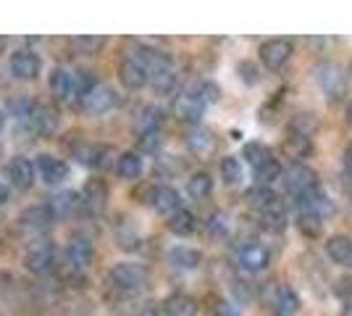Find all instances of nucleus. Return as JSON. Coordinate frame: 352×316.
<instances>
[{
	"mask_svg": "<svg viewBox=\"0 0 352 316\" xmlns=\"http://www.w3.org/2000/svg\"><path fill=\"white\" fill-rule=\"evenodd\" d=\"M147 274L145 269L140 266V264H116L113 269H111V282L116 290H124V293H137L140 287L145 285Z\"/></svg>",
	"mask_w": 352,
	"mask_h": 316,
	"instance_id": "obj_1",
	"label": "nucleus"
},
{
	"mask_svg": "<svg viewBox=\"0 0 352 316\" xmlns=\"http://www.w3.org/2000/svg\"><path fill=\"white\" fill-rule=\"evenodd\" d=\"M271 264V253L268 248L258 245V242H248L236 251V266L248 274H258V271H265Z\"/></svg>",
	"mask_w": 352,
	"mask_h": 316,
	"instance_id": "obj_2",
	"label": "nucleus"
},
{
	"mask_svg": "<svg viewBox=\"0 0 352 316\" xmlns=\"http://www.w3.org/2000/svg\"><path fill=\"white\" fill-rule=\"evenodd\" d=\"M284 185L292 196H302V193L318 187V174L308 164H292L284 171Z\"/></svg>",
	"mask_w": 352,
	"mask_h": 316,
	"instance_id": "obj_3",
	"label": "nucleus"
},
{
	"mask_svg": "<svg viewBox=\"0 0 352 316\" xmlns=\"http://www.w3.org/2000/svg\"><path fill=\"white\" fill-rule=\"evenodd\" d=\"M6 174H8V182L14 185L16 190H30L34 185L37 169H34V164L27 156H16V158H11V164L6 166Z\"/></svg>",
	"mask_w": 352,
	"mask_h": 316,
	"instance_id": "obj_4",
	"label": "nucleus"
},
{
	"mask_svg": "<svg viewBox=\"0 0 352 316\" xmlns=\"http://www.w3.org/2000/svg\"><path fill=\"white\" fill-rule=\"evenodd\" d=\"M268 308L274 316H294L300 311V298L292 287L281 285L268 295Z\"/></svg>",
	"mask_w": 352,
	"mask_h": 316,
	"instance_id": "obj_5",
	"label": "nucleus"
},
{
	"mask_svg": "<svg viewBox=\"0 0 352 316\" xmlns=\"http://www.w3.org/2000/svg\"><path fill=\"white\" fill-rule=\"evenodd\" d=\"M40 69H43V61L30 48H21V50H16L14 56H11V72L19 79H34V76L40 74Z\"/></svg>",
	"mask_w": 352,
	"mask_h": 316,
	"instance_id": "obj_6",
	"label": "nucleus"
},
{
	"mask_svg": "<svg viewBox=\"0 0 352 316\" xmlns=\"http://www.w3.org/2000/svg\"><path fill=\"white\" fill-rule=\"evenodd\" d=\"M206 98L200 92H184L176 98V116L182 121H197L206 111Z\"/></svg>",
	"mask_w": 352,
	"mask_h": 316,
	"instance_id": "obj_7",
	"label": "nucleus"
},
{
	"mask_svg": "<svg viewBox=\"0 0 352 316\" xmlns=\"http://www.w3.org/2000/svg\"><path fill=\"white\" fill-rule=\"evenodd\" d=\"M292 56V45L287 40H268L261 48V61L265 63V69H281Z\"/></svg>",
	"mask_w": 352,
	"mask_h": 316,
	"instance_id": "obj_8",
	"label": "nucleus"
},
{
	"mask_svg": "<svg viewBox=\"0 0 352 316\" xmlns=\"http://www.w3.org/2000/svg\"><path fill=\"white\" fill-rule=\"evenodd\" d=\"M316 82L321 85V90L326 92V95L337 98L339 92H342V72H339L337 63H331V61L318 63V69H316Z\"/></svg>",
	"mask_w": 352,
	"mask_h": 316,
	"instance_id": "obj_9",
	"label": "nucleus"
},
{
	"mask_svg": "<svg viewBox=\"0 0 352 316\" xmlns=\"http://www.w3.org/2000/svg\"><path fill=\"white\" fill-rule=\"evenodd\" d=\"M121 82L129 87V90H140L150 82V72H147L145 63H140L137 59H129L121 63Z\"/></svg>",
	"mask_w": 352,
	"mask_h": 316,
	"instance_id": "obj_10",
	"label": "nucleus"
},
{
	"mask_svg": "<svg viewBox=\"0 0 352 316\" xmlns=\"http://www.w3.org/2000/svg\"><path fill=\"white\" fill-rule=\"evenodd\" d=\"M53 216H56V211L50 206H32L21 213V227L30 229V232H45L53 224Z\"/></svg>",
	"mask_w": 352,
	"mask_h": 316,
	"instance_id": "obj_11",
	"label": "nucleus"
},
{
	"mask_svg": "<svg viewBox=\"0 0 352 316\" xmlns=\"http://www.w3.org/2000/svg\"><path fill=\"white\" fill-rule=\"evenodd\" d=\"M56 266V251L53 245H37L27 253V269L34 274H47Z\"/></svg>",
	"mask_w": 352,
	"mask_h": 316,
	"instance_id": "obj_12",
	"label": "nucleus"
},
{
	"mask_svg": "<svg viewBox=\"0 0 352 316\" xmlns=\"http://www.w3.org/2000/svg\"><path fill=\"white\" fill-rule=\"evenodd\" d=\"M326 256L337 266H350L352 264V240L347 235H334L326 242Z\"/></svg>",
	"mask_w": 352,
	"mask_h": 316,
	"instance_id": "obj_13",
	"label": "nucleus"
},
{
	"mask_svg": "<svg viewBox=\"0 0 352 316\" xmlns=\"http://www.w3.org/2000/svg\"><path fill=\"white\" fill-rule=\"evenodd\" d=\"M37 171H40V177H43L47 185H58V182L66 180V174H69V169L66 164L56 158V156H40V161H37Z\"/></svg>",
	"mask_w": 352,
	"mask_h": 316,
	"instance_id": "obj_14",
	"label": "nucleus"
},
{
	"mask_svg": "<svg viewBox=\"0 0 352 316\" xmlns=\"http://www.w3.org/2000/svg\"><path fill=\"white\" fill-rule=\"evenodd\" d=\"M30 124H32V132H37V135H50V132H56V127H58V114H56L53 108H47V105H37L34 114L30 116Z\"/></svg>",
	"mask_w": 352,
	"mask_h": 316,
	"instance_id": "obj_15",
	"label": "nucleus"
},
{
	"mask_svg": "<svg viewBox=\"0 0 352 316\" xmlns=\"http://www.w3.org/2000/svg\"><path fill=\"white\" fill-rule=\"evenodd\" d=\"M92 256H95V251H92V245L87 240H72L69 248H66V261H69L72 269H85V266H89Z\"/></svg>",
	"mask_w": 352,
	"mask_h": 316,
	"instance_id": "obj_16",
	"label": "nucleus"
},
{
	"mask_svg": "<svg viewBox=\"0 0 352 316\" xmlns=\"http://www.w3.org/2000/svg\"><path fill=\"white\" fill-rule=\"evenodd\" d=\"M50 87L60 98H76V72L56 69L53 76H50Z\"/></svg>",
	"mask_w": 352,
	"mask_h": 316,
	"instance_id": "obj_17",
	"label": "nucleus"
},
{
	"mask_svg": "<svg viewBox=\"0 0 352 316\" xmlns=\"http://www.w3.org/2000/svg\"><path fill=\"white\" fill-rule=\"evenodd\" d=\"M153 206H155V211L171 216V213H176V211L182 209V198H179V193H176L174 187H158L153 193Z\"/></svg>",
	"mask_w": 352,
	"mask_h": 316,
	"instance_id": "obj_18",
	"label": "nucleus"
},
{
	"mask_svg": "<svg viewBox=\"0 0 352 316\" xmlns=\"http://www.w3.org/2000/svg\"><path fill=\"white\" fill-rule=\"evenodd\" d=\"M113 103H116V92L103 87V85H98V87L85 98V108L92 111V114H103V111H108Z\"/></svg>",
	"mask_w": 352,
	"mask_h": 316,
	"instance_id": "obj_19",
	"label": "nucleus"
},
{
	"mask_svg": "<svg viewBox=\"0 0 352 316\" xmlns=\"http://www.w3.org/2000/svg\"><path fill=\"white\" fill-rule=\"evenodd\" d=\"M116 174L121 180H137L142 174V158L137 153H121L116 161Z\"/></svg>",
	"mask_w": 352,
	"mask_h": 316,
	"instance_id": "obj_20",
	"label": "nucleus"
},
{
	"mask_svg": "<svg viewBox=\"0 0 352 316\" xmlns=\"http://www.w3.org/2000/svg\"><path fill=\"white\" fill-rule=\"evenodd\" d=\"M195 227H197V219H195V213L187 209H179L176 213H171V219H168V229L179 235V238H187L195 232Z\"/></svg>",
	"mask_w": 352,
	"mask_h": 316,
	"instance_id": "obj_21",
	"label": "nucleus"
},
{
	"mask_svg": "<svg viewBox=\"0 0 352 316\" xmlns=\"http://www.w3.org/2000/svg\"><path fill=\"white\" fill-rule=\"evenodd\" d=\"M248 200H250V206L258 211H265V209H271L274 203H279V198H276V193L271 190V187H265V185H255L252 190H248Z\"/></svg>",
	"mask_w": 352,
	"mask_h": 316,
	"instance_id": "obj_22",
	"label": "nucleus"
},
{
	"mask_svg": "<svg viewBox=\"0 0 352 316\" xmlns=\"http://www.w3.org/2000/svg\"><path fill=\"white\" fill-rule=\"evenodd\" d=\"M168 261L174 264L176 269H197L200 266V253L187 248V245H179L168 253Z\"/></svg>",
	"mask_w": 352,
	"mask_h": 316,
	"instance_id": "obj_23",
	"label": "nucleus"
},
{
	"mask_svg": "<svg viewBox=\"0 0 352 316\" xmlns=\"http://www.w3.org/2000/svg\"><path fill=\"white\" fill-rule=\"evenodd\" d=\"M261 224L265 229H271V232H281L284 227H287V211L281 203H274L271 209L261 211Z\"/></svg>",
	"mask_w": 352,
	"mask_h": 316,
	"instance_id": "obj_24",
	"label": "nucleus"
},
{
	"mask_svg": "<svg viewBox=\"0 0 352 316\" xmlns=\"http://www.w3.org/2000/svg\"><path fill=\"white\" fill-rule=\"evenodd\" d=\"M281 177H284V169H281V164L276 158H268V161H263V164L255 169V180H258V185H265V187H271Z\"/></svg>",
	"mask_w": 352,
	"mask_h": 316,
	"instance_id": "obj_25",
	"label": "nucleus"
},
{
	"mask_svg": "<svg viewBox=\"0 0 352 316\" xmlns=\"http://www.w3.org/2000/svg\"><path fill=\"white\" fill-rule=\"evenodd\" d=\"M166 316H197V306L187 295H174L166 301Z\"/></svg>",
	"mask_w": 352,
	"mask_h": 316,
	"instance_id": "obj_26",
	"label": "nucleus"
},
{
	"mask_svg": "<svg viewBox=\"0 0 352 316\" xmlns=\"http://www.w3.org/2000/svg\"><path fill=\"white\" fill-rule=\"evenodd\" d=\"M187 190H190L192 198H197V200H203L213 193V180H210V174L206 171H197V174H192L190 182H187Z\"/></svg>",
	"mask_w": 352,
	"mask_h": 316,
	"instance_id": "obj_27",
	"label": "nucleus"
},
{
	"mask_svg": "<svg viewBox=\"0 0 352 316\" xmlns=\"http://www.w3.org/2000/svg\"><path fill=\"white\" fill-rule=\"evenodd\" d=\"M176 82H179V76H176L174 66L166 69V72H158L155 76H150V85L158 95H171L176 90Z\"/></svg>",
	"mask_w": 352,
	"mask_h": 316,
	"instance_id": "obj_28",
	"label": "nucleus"
},
{
	"mask_svg": "<svg viewBox=\"0 0 352 316\" xmlns=\"http://www.w3.org/2000/svg\"><path fill=\"white\" fill-rule=\"evenodd\" d=\"M79 203H82L79 196H76L74 190H66V193H58V196L50 200V209L56 211V213H72Z\"/></svg>",
	"mask_w": 352,
	"mask_h": 316,
	"instance_id": "obj_29",
	"label": "nucleus"
},
{
	"mask_svg": "<svg viewBox=\"0 0 352 316\" xmlns=\"http://www.w3.org/2000/svg\"><path fill=\"white\" fill-rule=\"evenodd\" d=\"M221 177H223L226 185H236V182L242 180V164H239V158L226 156V158L221 161Z\"/></svg>",
	"mask_w": 352,
	"mask_h": 316,
	"instance_id": "obj_30",
	"label": "nucleus"
},
{
	"mask_svg": "<svg viewBox=\"0 0 352 316\" xmlns=\"http://www.w3.org/2000/svg\"><path fill=\"white\" fill-rule=\"evenodd\" d=\"M161 124H163V111L155 108V105H147L145 111H142V116H140V129L142 132H153V129H161Z\"/></svg>",
	"mask_w": 352,
	"mask_h": 316,
	"instance_id": "obj_31",
	"label": "nucleus"
},
{
	"mask_svg": "<svg viewBox=\"0 0 352 316\" xmlns=\"http://www.w3.org/2000/svg\"><path fill=\"white\" fill-rule=\"evenodd\" d=\"M82 203L85 206H89V209H103L105 203V187L100 185V182H92V185H87V190H85V196H82Z\"/></svg>",
	"mask_w": 352,
	"mask_h": 316,
	"instance_id": "obj_32",
	"label": "nucleus"
},
{
	"mask_svg": "<svg viewBox=\"0 0 352 316\" xmlns=\"http://www.w3.org/2000/svg\"><path fill=\"white\" fill-rule=\"evenodd\" d=\"M316 127H318V121L313 119V114H300L297 119L292 121V129L297 132V137H308L316 132Z\"/></svg>",
	"mask_w": 352,
	"mask_h": 316,
	"instance_id": "obj_33",
	"label": "nucleus"
},
{
	"mask_svg": "<svg viewBox=\"0 0 352 316\" xmlns=\"http://www.w3.org/2000/svg\"><path fill=\"white\" fill-rule=\"evenodd\" d=\"M208 232L213 235V238H226L229 235V216L226 213H213L210 219H208Z\"/></svg>",
	"mask_w": 352,
	"mask_h": 316,
	"instance_id": "obj_34",
	"label": "nucleus"
},
{
	"mask_svg": "<svg viewBox=\"0 0 352 316\" xmlns=\"http://www.w3.org/2000/svg\"><path fill=\"white\" fill-rule=\"evenodd\" d=\"M242 156H245V161H248V164H252L255 169L263 164V161H268V158H271V156H268V151H265L263 145H258V143H250V145H245V153H242Z\"/></svg>",
	"mask_w": 352,
	"mask_h": 316,
	"instance_id": "obj_35",
	"label": "nucleus"
},
{
	"mask_svg": "<svg viewBox=\"0 0 352 316\" xmlns=\"http://www.w3.org/2000/svg\"><path fill=\"white\" fill-rule=\"evenodd\" d=\"M161 145H163L161 129H153V132H142V135H140V148L145 153L161 151Z\"/></svg>",
	"mask_w": 352,
	"mask_h": 316,
	"instance_id": "obj_36",
	"label": "nucleus"
},
{
	"mask_svg": "<svg viewBox=\"0 0 352 316\" xmlns=\"http://www.w3.org/2000/svg\"><path fill=\"white\" fill-rule=\"evenodd\" d=\"M213 145V140H210V132H206V129H195L190 135V148L192 151H197V153H203L208 151Z\"/></svg>",
	"mask_w": 352,
	"mask_h": 316,
	"instance_id": "obj_37",
	"label": "nucleus"
},
{
	"mask_svg": "<svg viewBox=\"0 0 352 316\" xmlns=\"http://www.w3.org/2000/svg\"><path fill=\"white\" fill-rule=\"evenodd\" d=\"M300 229L310 235V238H316L318 232H321V216H313V213H300Z\"/></svg>",
	"mask_w": 352,
	"mask_h": 316,
	"instance_id": "obj_38",
	"label": "nucleus"
},
{
	"mask_svg": "<svg viewBox=\"0 0 352 316\" xmlns=\"http://www.w3.org/2000/svg\"><path fill=\"white\" fill-rule=\"evenodd\" d=\"M79 53H95L98 48L103 45V37H74V43H72Z\"/></svg>",
	"mask_w": 352,
	"mask_h": 316,
	"instance_id": "obj_39",
	"label": "nucleus"
},
{
	"mask_svg": "<svg viewBox=\"0 0 352 316\" xmlns=\"http://www.w3.org/2000/svg\"><path fill=\"white\" fill-rule=\"evenodd\" d=\"M100 156H105V148H98V145H95V148H87V151L82 153V161L89 164V166H100L103 164V158H100Z\"/></svg>",
	"mask_w": 352,
	"mask_h": 316,
	"instance_id": "obj_40",
	"label": "nucleus"
},
{
	"mask_svg": "<svg viewBox=\"0 0 352 316\" xmlns=\"http://www.w3.org/2000/svg\"><path fill=\"white\" fill-rule=\"evenodd\" d=\"M213 316H239V311H236V306H232V303L221 301V303H216Z\"/></svg>",
	"mask_w": 352,
	"mask_h": 316,
	"instance_id": "obj_41",
	"label": "nucleus"
},
{
	"mask_svg": "<svg viewBox=\"0 0 352 316\" xmlns=\"http://www.w3.org/2000/svg\"><path fill=\"white\" fill-rule=\"evenodd\" d=\"M344 169L352 171V145H347V151H344Z\"/></svg>",
	"mask_w": 352,
	"mask_h": 316,
	"instance_id": "obj_42",
	"label": "nucleus"
},
{
	"mask_svg": "<svg viewBox=\"0 0 352 316\" xmlns=\"http://www.w3.org/2000/svg\"><path fill=\"white\" fill-rule=\"evenodd\" d=\"M137 316H161V311H158V308H142Z\"/></svg>",
	"mask_w": 352,
	"mask_h": 316,
	"instance_id": "obj_43",
	"label": "nucleus"
},
{
	"mask_svg": "<svg viewBox=\"0 0 352 316\" xmlns=\"http://www.w3.org/2000/svg\"><path fill=\"white\" fill-rule=\"evenodd\" d=\"M6 198H8V190H6V185L0 182V203H6Z\"/></svg>",
	"mask_w": 352,
	"mask_h": 316,
	"instance_id": "obj_44",
	"label": "nucleus"
},
{
	"mask_svg": "<svg viewBox=\"0 0 352 316\" xmlns=\"http://www.w3.org/2000/svg\"><path fill=\"white\" fill-rule=\"evenodd\" d=\"M344 316H352V298L347 301V306H344Z\"/></svg>",
	"mask_w": 352,
	"mask_h": 316,
	"instance_id": "obj_45",
	"label": "nucleus"
},
{
	"mask_svg": "<svg viewBox=\"0 0 352 316\" xmlns=\"http://www.w3.org/2000/svg\"><path fill=\"white\" fill-rule=\"evenodd\" d=\"M3 127H6V116H3V111H0V132H3Z\"/></svg>",
	"mask_w": 352,
	"mask_h": 316,
	"instance_id": "obj_46",
	"label": "nucleus"
},
{
	"mask_svg": "<svg viewBox=\"0 0 352 316\" xmlns=\"http://www.w3.org/2000/svg\"><path fill=\"white\" fill-rule=\"evenodd\" d=\"M347 121H350V124H352V103L347 105Z\"/></svg>",
	"mask_w": 352,
	"mask_h": 316,
	"instance_id": "obj_47",
	"label": "nucleus"
},
{
	"mask_svg": "<svg viewBox=\"0 0 352 316\" xmlns=\"http://www.w3.org/2000/svg\"><path fill=\"white\" fill-rule=\"evenodd\" d=\"M3 50H6V40H3V37H0V53H3Z\"/></svg>",
	"mask_w": 352,
	"mask_h": 316,
	"instance_id": "obj_48",
	"label": "nucleus"
},
{
	"mask_svg": "<svg viewBox=\"0 0 352 316\" xmlns=\"http://www.w3.org/2000/svg\"><path fill=\"white\" fill-rule=\"evenodd\" d=\"M350 79H352V63H350Z\"/></svg>",
	"mask_w": 352,
	"mask_h": 316,
	"instance_id": "obj_49",
	"label": "nucleus"
}]
</instances>
